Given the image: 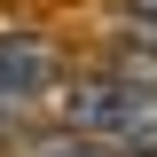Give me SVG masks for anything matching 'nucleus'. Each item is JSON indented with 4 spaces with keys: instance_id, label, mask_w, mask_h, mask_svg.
Returning <instances> with one entry per match:
<instances>
[{
    "instance_id": "f03ea898",
    "label": "nucleus",
    "mask_w": 157,
    "mask_h": 157,
    "mask_svg": "<svg viewBox=\"0 0 157 157\" xmlns=\"http://www.w3.org/2000/svg\"><path fill=\"white\" fill-rule=\"evenodd\" d=\"M55 86V47L32 32H0V118H24Z\"/></svg>"
},
{
    "instance_id": "20e7f679",
    "label": "nucleus",
    "mask_w": 157,
    "mask_h": 157,
    "mask_svg": "<svg viewBox=\"0 0 157 157\" xmlns=\"http://www.w3.org/2000/svg\"><path fill=\"white\" fill-rule=\"evenodd\" d=\"M39 157H134V149H118V141H94V134H71V141H55V149H39Z\"/></svg>"
},
{
    "instance_id": "7ed1b4c3",
    "label": "nucleus",
    "mask_w": 157,
    "mask_h": 157,
    "mask_svg": "<svg viewBox=\"0 0 157 157\" xmlns=\"http://www.w3.org/2000/svg\"><path fill=\"white\" fill-rule=\"evenodd\" d=\"M110 78H126V86H149V94H157V39H134V32H126V39L110 47Z\"/></svg>"
},
{
    "instance_id": "39448f33",
    "label": "nucleus",
    "mask_w": 157,
    "mask_h": 157,
    "mask_svg": "<svg viewBox=\"0 0 157 157\" xmlns=\"http://www.w3.org/2000/svg\"><path fill=\"white\" fill-rule=\"evenodd\" d=\"M126 8H134V16H157V0H126Z\"/></svg>"
},
{
    "instance_id": "f257e3e1",
    "label": "nucleus",
    "mask_w": 157,
    "mask_h": 157,
    "mask_svg": "<svg viewBox=\"0 0 157 157\" xmlns=\"http://www.w3.org/2000/svg\"><path fill=\"white\" fill-rule=\"evenodd\" d=\"M63 118H71V134H94V141H118V149L149 157L157 149V94L149 86H126V78H86L63 94Z\"/></svg>"
}]
</instances>
